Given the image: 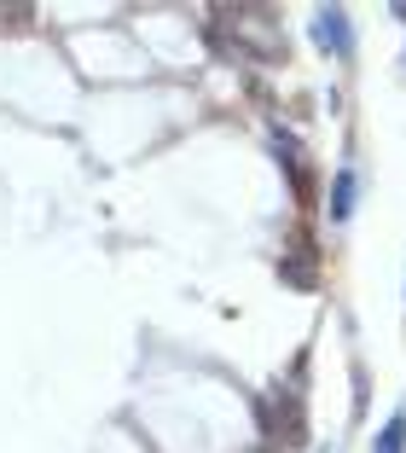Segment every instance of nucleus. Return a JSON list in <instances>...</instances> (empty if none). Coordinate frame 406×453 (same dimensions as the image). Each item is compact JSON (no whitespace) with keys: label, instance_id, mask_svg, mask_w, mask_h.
I'll use <instances>...</instances> for the list:
<instances>
[{"label":"nucleus","instance_id":"1","mask_svg":"<svg viewBox=\"0 0 406 453\" xmlns=\"http://www.w3.org/2000/svg\"><path fill=\"white\" fill-rule=\"evenodd\" d=\"M319 250H314V233H308V226H302L296 233V250L285 256V262H279V273H285V285H296V291H314L319 285Z\"/></svg>","mask_w":406,"mask_h":453},{"label":"nucleus","instance_id":"2","mask_svg":"<svg viewBox=\"0 0 406 453\" xmlns=\"http://www.w3.org/2000/svg\"><path fill=\"white\" fill-rule=\"evenodd\" d=\"M314 41L326 47L331 58H349V53H354V29H349V12H342V6H319V12H314Z\"/></svg>","mask_w":406,"mask_h":453},{"label":"nucleus","instance_id":"3","mask_svg":"<svg viewBox=\"0 0 406 453\" xmlns=\"http://www.w3.org/2000/svg\"><path fill=\"white\" fill-rule=\"evenodd\" d=\"M354 192H360L354 169H337V180H331V221H349L354 215Z\"/></svg>","mask_w":406,"mask_h":453},{"label":"nucleus","instance_id":"4","mask_svg":"<svg viewBox=\"0 0 406 453\" xmlns=\"http://www.w3.org/2000/svg\"><path fill=\"white\" fill-rule=\"evenodd\" d=\"M372 453H406V413H395L389 425L378 430V441H372Z\"/></svg>","mask_w":406,"mask_h":453}]
</instances>
